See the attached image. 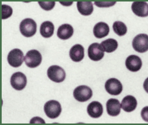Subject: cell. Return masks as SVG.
Returning <instances> with one entry per match:
<instances>
[{
    "mask_svg": "<svg viewBox=\"0 0 148 125\" xmlns=\"http://www.w3.org/2000/svg\"><path fill=\"white\" fill-rule=\"evenodd\" d=\"M2 10H1V16L3 20L6 19L10 18L13 13L12 8L6 5H2Z\"/></svg>",
    "mask_w": 148,
    "mask_h": 125,
    "instance_id": "cell-23",
    "label": "cell"
},
{
    "mask_svg": "<svg viewBox=\"0 0 148 125\" xmlns=\"http://www.w3.org/2000/svg\"><path fill=\"white\" fill-rule=\"evenodd\" d=\"M73 96L77 101L80 102L87 101L92 96V91L90 87L86 85H80L74 89Z\"/></svg>",
    "mask_w": 148,
    "mask_h": 125,
    "instance_id": "cell-5",
    "label": "cell"
},
{
    "mask_svg": "<svg viewBox=\"0 0 148 125\" xmlns=\"http://www.w3.org/2000/svg\"><path fill=\"white\" fill-rule=\"evenodd\" d=\"M7 59L11 66L18 68L21 66L24 62V53L19 49H14L8 53Z\"/></svg>",
    "mask_w": 148,
    "mask_h": 125,
    "instance_id": "cell-7",
    "label": "cell"
},
{
    "mask_svg": "<svg viewBox=\"0 0 148 125\" xmlns=\"http://www.w3.org/2000/svg\"><path fill=\"white\" fill-rule=\"evenodd\" d=\"M112 28L114 32L120 37L125 35L127 32V26L124 23L121 21H117L114 22Z\"/></svg>",
    "mask_w": 148,
    "mask_h": 125,
    "instance_id": "cell-22",
    "label": "cell"
},
{
    "mask_svg": "<svg viewBox=\"0 0 148 125\" xmlns=\"http://www.w3.org/2000/svg\"><path fill=\"white\" fill-rule=\"evenodd\" d=\"M73 27L69 24H64L59 26L57 32V36L63 40L69 39L73 35Z\"/></svg>",
    "mask_w": 148,
    "mask_h": 125,
    "instance_id": "cell-18",
    "label": "cell"
},
{
    "mask_svg": "<svg viewBox=\"0 0 148 125\" xmlns=\"http://www.w3.org/2000/svg\"><path fill=\"white\" fill-rule=\"evenodd\" d=\"M125 64L127 69L132 72H136L142 68V60L136 55L129 56L125 60Z\"/></svg>",
    "mask_w": 148,
    "mask_h": 125,
    "instance_id": "cell-11",
    "label": "cell"
},
{
    "mask_svg": "<svg viewBox=\"0 0 148 125\" xmlns=\"http://www.w3.org/2000/svg\"><path fill=\"white\" fill-rule=\"evenodd\" d=\"M42 57L38 51L31 50L27 53L24 61L27 66L29 68H35L38 66L42 62Z\"/></svg>",
    "mask_w": 148,
    "mask_h": 125,
    "instance_id": "cell-3",
    "label": "cell"
},
{
    "mask_svg": "<svg viewBox=\"0 0 148 125\" xmlns=\"http://www.w3.org/2000/svg\"><path fill=\"white\" fill-rule=\"evenodd\" d=\"M44 110L47 117L51 119L58 118L62 112L61 105L59 102L51 100L46 103Z\"/></svg>",
    "mask_w": 148,
    "mask_h": 125,
    "instance_id": "cell-2",
    "label": "cell"
},
{
    "mask_svg": "<svg viewBox=\"0 0 148 125\" xmlns=\"http://www.w3.org/2000/svg\"><path fill=\"white\" fill-rule=\"evenodd\" d=\"M47 74L50 80L56 83L62 82L66 78L65 71L58 65L50 66L47 70Z\"/></svg>",
    "mask_w": 148,
    "mask_h": 125,
    "instance_id": "cell-6",
    "label": "cell"
},
{
    "mask_svg": "<svg viewBox=\"0 0 148 125\" xmlns=\"http://www.w3.org/2000/svg\"><path fill=\"white\" fill-rule=\"evenodd\" d=\"M116 2H95V5L99 7H108L112 6L116 4Z\"/></svg>",
    "mask_w": 148,
    "mask_h": 125,
    "instance_id": "cell-25",
    "label": "cell"
},
{
    "mask_svg": "<svg viewBox=\"0 0 148 125\" xmlns=\"http://www.w3.org/2000/svg\"><path fill=\"white\" fill-rule=\"evenodd\" d=\"M54 25L51 21H45L40 25V34L45 38L51 37L54 33Z\"/></svg>",
    "mask_w": 148,
    "mask_h": 125,
    "instance_id": "cell-20",
    "label": "cell"
},
{
    "mask_svg": "<svg viewBox=\"0 0 148 125\" xmlns=\"http://www.w3.org/2000/svg\"><path fill=\"white\" fill-rule=\"evenodd\" d=\"M87 112L88 115L92 118H98L103 114V109L100 103L94 101L88 105Z\"/></svg>",
    "mask_w": 148,
    "mask_h": 125,
    "instance_id": "cell-13",
    "label": "cell"
},
{
    "mask_svg": "<svg viewBox=\"0 0 148 125\" xmlns=\"http://www.w3.org/2000/svg\"><path fill=\"white\" fill-rule=\"evenodd\" d=\"M89 58L93 61L101 60L104 56V51L100 44L93 43L89 46L88 49Z\"/></svg>",
    "mask_w": 148,
    "mask_h": 125,
    "instance_id": "cell-10",
    "label": "cell"
},
{
    "mask_svg": "<svg viewBox=\"0 0 148 125\" xmlns=\"http://www.w3.org/2000/svg\"><path fill=\"white\" fill-rule=\"evenodd\" d=\"M77 5L78 11L82 15L89 16L93 12V4L90 1H78Z\"/></svg>",
    "mask_w": 148,
    "mask_h": 125,
    "instance_id": "cell-19",
    "label": "cell"
},
{
    "mask_svg": "<svg viewBox=\"0 0 148 125\" xmlns=\"http://www.w3.org/2000/svg\"><path fill=\"white\" fill-rule=\"evenodd\" d=\"M141 117L144 120L148 122V106L144 107L141 113Z\"/></svg>",
    "mask_w": 148,
    "mask_h": 125,
    "instance_id": "cell-26",
    "label": "cell"
},
{
    "mask_svg": "<svg viewBox=\"0 0 148 125\" xmlns=\"http://www.w3.org/2000/svg\"><path fill=\"white\" fill-rule=\"evenodd\" d=\"M122 108L126 112L134 111L137 106V101L134 96L127 95L124 97L121 103Z\"/></svg>",
    "mask_w": 148,
    "mask_h": 125,
    "instance_id": "cell-16",
    "label": "cell"
},
{
    "mask_svg": "<svg viewBox=\"0 0 148 125\" xmlns=\"http://www.w3.org/2000/svg\"><path fill=\"white\" fill-rule=\"evenodd\" d=\"M106 107L107 113L111 116H116L120 113L121 104L117 99H109L106 103Z\"/></svg>",
    "mask_w": 148,
    "mask_h": 125,
    "instance_id": "cell-14",
    "label": "cell"
},
{
    "mask_svg": "<svg viewBox=\"0 0 148 125\" xmlns=\"http://www.w3.org/2000/svg\"><path fill=\"white\" fill-rule=\"evenodd\" d=\"M132 12L137 16L144 18L148 16V4L144 1L133 2L131 6Z\"/></svg>",
    "mask_w": 148,
    "mask_h": 125,
    "instance_id": "cell-12",
    "label": "cell"
},
{
    "mask_svg": "<svg viewBox=\"0 0 148 125\" xmlns=\"http://www.w3.org/2000/svg\"><path fill=\"white\" fill-rule=\"evenodd\" d=\"M38 3L42 9L47 11L52 10L54 7L55 5V2L54 1H49V2L39 1Z\"/></svg>",
    "mask_w": 148,
    "mask_h": 125,
    "instance_id": "cell-24",
    "label": "cell"
},
{
    "mask_svg": "<svg viewBox=\"0 0 148 125\" xmlns=\"http://www.w3.org/2000/svg\"><path fill=\"white\" fill-rule=\"evenodd\" d=\"M70 56L71 59L75 62H79L84 57V49L80 44L73 46L70 51Z\"/></svg>",
    "mask_w": 148,
    "mask_h": 125,
    "instance_id": "cell-17",
    "label": "cell"
},
{
    "mask_svg": "<svg viewBox=\"0 0 148 125\" xmlns=\"http://www.w3.org/2000/svg\"><path fill=\"white\" fill-rule=\"evenodd\" d=\"M37 25L35 21L31 18L23 20L20 25V31L21 34L26 37H31L37 32Z\"/></svg>",
    "mask_w": 148,
    "mask_h": 125,
    "instance_id": "cell-1",
    "label": "cell"
},
{
    "mask_svg": "<svg viewBox=\"0 0 148 125\" xmlns=\"http://www.w3.org/2000/svg\"><path fill=\"white\" fill-rule=\"evenodd\" d=\"M132 47L136 51L144 53L148 50V35L139 34L135 37L132 43Z\"/></svg>",
    "mask_w": 148,
    "mask_h": 125,
    "instance_id": "cell-4",
    "label": "cell"
},
{
    "mask_svg": "<svg viewBox=\"0 0 148 125\" xmlns=\"http://www.w3.org/2000/svg\"><path fill=\"white\" fill-rule=\"evenodd\" d=\"M104 51L111 53L115 51L118 46L117 41L113 39H108L103 41L100 44Z\"/></svg>",
    "mask_w": 148,
    "mask_h": 125,
    "instance_id": "cell-21",
    "label": "cell"
},
{
    "mask_svg": "<svg viewBox=\"0 0 148 125\" xmlns=\"http://www.w3.org/2000/svg\"><path fill=\"white\" fill-rule=\"evenodd\" d=\"M27 83L26 76L22 72H15L11 77V85L16 90H21L24 89L26 86Z\"/></svg>",
    "mask_w": 148,
    "mask_h": 125,
    "instance_id": "cell-9",
    "label": "cell"
},
{
    "mask_svg": "<svg viewBox=\"0 0 148 125\" xmlns=\"http://www.w3.org/2000/svg\"><path fill=\"white\" fill-rule=\"evenodd\" d=\"M110 30V27L107 24L103 22H99L93 28V34L97 38H103L109 34Z\"/></svg>",
    "mask_w": 148,
    "mask_h": 125,
    "instance_id": "cell-15",
    "label": "cell"
},
{
    "mask_svg": "<svg viewBox=\"0 0 148 125\" xmlns=\"http://www.w3.org/2000/svg\"><path fill=\"white\" fill-rule=\"evenodd\" d=\"M30 123H45V121L43 120V119H41L40 117H35L34 118H33L32 120H31L30 121Z\"/></svg>",
    "mask_w": 148,
    "mask_h": 125,
    "instance_id": "cell-27",
    "label": "cell"
},
{
    "mask_svg": "<svg viewBox=\"0 0 148 125\" xmlns=\"http://www.w3.org/2000/svg\"><path fill=\"white\" fill-rule=\"evenodd\" d=\"M106 90L112 95L120 94L123 91V85L119 80L115 78L108 79L105 85Z\"/></svg>",
    "mask_w": 148,
    "mask_h": 125,
    "instance_id": "cell-8",
    "label": "cell"
},
{
    "mask_svg": "<svg viewBox=\"0 0 148 125\" xmlns=\"http://www.w3.org/2000/svg\"><path fill=\"white\" fill-rule=\"evenodd\" d=\"M143 88L145 91L148 93V77H147L143 84Z\"/></svg>",
    "mask_w": 148,
    "mask_h": 125,
    "instance_id": "cell-28",
    "label": "cell"
}]
</instances>
